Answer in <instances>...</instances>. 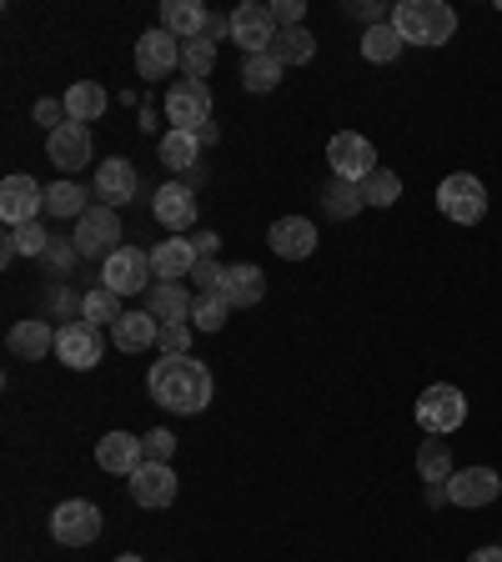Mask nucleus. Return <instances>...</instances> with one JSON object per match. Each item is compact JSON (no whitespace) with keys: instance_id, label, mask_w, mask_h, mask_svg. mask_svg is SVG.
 Masks as SVG:
<instances>
[{"instance_id":"1","label":"nucleus","mask_w":502,"mask_h":562,"mask_svg":"<svg viewBox=\"0 0 502 562\" xmlns=\"http://www.w3.org/2000/svg\"><path fill=\"white\" fill-rule=\"evenodd\" d=\"M146 392H152L156 407L181 412V417H197V412L211 407V372L201 357H161L152 362V376H146Z\"/></svg>"},{"instance_id":"2","label":"nucleus","mask_w":502,"mask_h":562,"mask_svg":"<svg viewBox=\"0 0 502 562\" xmlns=\"http://www.w3.org/2000/svg\"><path fill=\"white\" fill-rule=\"evenodd\" d=\"M392 31L408 46H447L457 35V11L447 0H398L392 5Z\"/></svg>"},{"instance_id":"3","label":"nucleus","mask_w":502,"mask_h":562,"mask_svg":"<svg viewBox=\"0 0 502 562\" xmlns=\"http://www.w3.org/2000/svg\"><path fill=\"white\" fill-rule=\"evenodd\" d=\"M152 251H141V246H116L111 257L101 261V286L105 292H116L121 302L126 296H141V292H152Z\"/></svg>"},{"instance_id":"4","label":"nucleus","mask_w":502,"mask_h":562,"mask_svg":"<svg viewBox=\"0 0 502 562\" xmlns=\"http://www.w3.org/2000/svg\"><path fill=\"white\" fill-rule=\"evenodd\" d=\"M462 422H468V397H462L453 382H433L417 397V427L427 437H447V432H457Z\"/></svg>"},{"instance_id":"5","label":"nucleus","mask_w":502,"mask_h":562,"mask_svg":"<svg viewBox=\"0 0 502 562\" xmlns=\"http://www.w3.org/2000/svg\"><path fill=\"white\" fill-rule=\"evenodd\" d=\"M437 206H443L447 222L478 226L482 216H488V187H482L472 171H453L443 187H437Z\"/></svg>"},{"instance_id":"6","label":"nucleus","mask_w":502,"mask_h":562,"mask_svg":"<svg viewBox=\"0 0 502 562\" xmlns=\"http://www.w3.org/2000/svg\"><path fill=\"white\" fill-rule=\"evenodd\" d=\"M101 527H105V517L91 497H70V503H56V513H51V538L60 548H91L101 538Z\"/></svg>"},{"instance_id":"7","label":"nucleus","mask_w":502,"mask_h":562,"mask_svg":"<svg viewBox=\"0 0 502 562\" xmlns=\"http://www.w3.org/2000/svg\"><path fill=\"white\" fill-rule=\"evenodd\" d=\"M327 166H332V181H352V187H362L367 176L377 171V146L357 131H337L327 140Z\"/></svg>"},{"instance_id":"8","label":"nucleus","mask_w":502,"mask_h":562,"mask_svg":"<svg viewBox=\"0 0 502 562\" xmlns=\"http://www.w3.org/2000/svg\"><path fill=\"white\" fill-rule=\"evenodd\" d=\"M116 241H121V216H116V206H105V201L86 211L81 222H76V236H70V246L91 261H105L116 251Z\"/></svg>"},{"instance_id":"9","label":"nucleus","mask_w":502,"mask_h":562,"mask_svg":"<svg viewBox=\"0 0 502 562\" xmlns=\"http://www.w3.org/2000/svg\"><path fill=\"white\" fill-rule=\"evenodd\" d=\"M41 206H46V187H41L35 176L15 171L0 181V222L11 226V232L15 226H31L35 216H41Z\"/></svg>"},{"instance_id":"10","label":"nucleus","mask_w":502,"mask_h":562,"mask_svg":"<svg viewBox=\"0 0 502 562\" xmlns=\"http://www.w3.org/2000/svg\"><path fill=\"white\" fill-rule=\"evenodd\" d=\"M166 121H171V131H201L211 121V86L207 81H171V91H166Z\"/></svg>"},{"instance_id":"11","label":"nucleus","mask_w":502,"mask_h":562,"mask_svg":"<svg viewBox=\"0 0 502 562\" xmlns=\"http://www.w3.org/2000/svg\"><path fill=\"white\" fill-rule=\"evenodd\" d=\"M56 357L70 367V372H91L105 357V337L91 322H60L56 327Z\"/></svg>"},{"instance_id":"12","label":"nucleus","mask_w":502,"mask_h":562,"mask_svg":"<svg viewBox=\"0 0 502 562\" xmlns=\"http://www.w3.org/2000/svg\"><path fill=\"white\" fill-rule=\"evenodd\" d=\"M232 41L246 50V56H267L271 41H277V21H271V5L242 0V5L232 11Z\"/></svg>"},{"instance_id":"13","label":"nucleus","mask_w":502,"mask_h":562,"mask_svg":"<svg viewBox=\"0 0 502 562\" xmlns=\"http://www.w3.org/2000/svg\"><path fill=\"white\" fill-rule=\"evenodd\" d=\"M176 66H181V41H176L171 31L156 25V31H146L136 41V76L141 81H166Z\"/></svg>"},{"instance_id":"14","label":"nucleus","mask_w":502,"mask_h":562,"mask_svg":"<svg viewBox=\"0 0 502 562\" xmlns=\"http://www.w3.org/2000/svg\"><path fill=\"white\" fill-rule=\"evenodd\" d=\"M126 487H131V503L136 507H171L181 482H176L171 462H141V468L126 477Z\"/></svg>"},{"instance_id":"15","label":"nucleus","mask_w":502,"mask_h":562,"mask_svg":"<svg viewBox=\"0 0 502 562\" xmlns=\"http://www.w3.org/2000/svg\"><path fill=\"white\" fill-rule=\"evenodd\" d=\"M46 156L56 171L76 176L86 161H91V126H81V121H66L60 131H51L46 136Z\"/></svg>"},{"instance_id":"16","label":"nucleus","mask_w":502,"mask_h":562,"mask_svg":"<svg viewBox=\"0 0 502 562\" xmlns=\"http://www.w3.org/2000/svg\"><path fill=\"white\" fill-rule=\"evenodd\" d=\"M502 497V477L492 468H462L447 477V503L457 507H488Z\"/></svg>"},{"instance_id":"17","label":"nucleus","mask_w":502,"mask_h":562,"mask_svg":"<svg viewBox=\"0 0 502 562\" xmlns=\"http://www.w3.org/2000/svg\"><path fill=\"white\" fill-rule=\"evenodd\" d=\"M267 241L281 261H306L316 251V226L306 222V216H277L271 232H267Z\"/></svg>"},{"instance_id":"18","label":"nucleus","mask_w":502,"mask_h":562,"mask_svg":"<svg viewBox=\"0 0 502 562\" xmlns=\"http://www.w3.org/2000/svg\"><path fill=\"white\" fill-rule=\"evenodd\" d=\"M152 216L166 226V232H187V226L197 222V196H191L187 181H166V187H156Z\"/></svg>"},{"instance_id":"19","label":"nucleus","mask_w":502,"mask_h":562,"mask_svg":"<svg viewBox=\"0 0 502 562\" xmlns=\"http://www.w3.org/2000/svg\"><path fill=\"white\" fill-rule=\"evenodd\" d=\"M191 306H197V296H191L181 281H156L152 292H146V312H152L161 327H191Z\"/></svg>"},{"instance_id":"20","label":"nucleus","mask_w":502,"mask_h":562,"mask_svg":"<svg viewBox=\"0 0 502 562\" xmlns=\"http://www.w3.org/2000/svg\"><path fill=\"white\" fill-rule=\"evenodd\" d=\"M136 191H141V176L126 156H111V161L96 166V196L105 206H126V201H136Z\"/></svg>"},{"instance_id":"21","label":"nucleus","mask_w":502,"mask_h":562,"mask_svg":"<svg viewBox=\"0 0 502 562\" xmlns=\"http://www.w3.org/2000/svg\"><path fill=\"white\" fill-rule=\"evenodd\" d=\"M96 462H101V472L131 477V472L146 462V447H141V437H131V432H105L101 442H96Z\"/></svg>"},{"instance_id":"22","label":"nucleus","mask_w":502,"mask_h":562,"mask_svg":"<svg viewBox=\"0 0 502 562\" xmlns=\"http://www.w3.org/2000/svg\"><path fill=\"white\" fill-rule=\"evenodd\" d=\"M216 292L232 306H257L261 296H267V271H261L257 261H236V267L222 271V286H216Z\"/></svg>"},{"instance_id":"23","label":"nucleus","mask_w":502,"mask_h":562,"mask_svg":"<svg viewBox=\"0 0 502 562\" xmlns=\"http://www.w3.org/2000/svg\"><path fill=\"white\" fill-rule=\"evenodd\" d=\"M197 246L187 241V236H166V241H156L152 246V271H156V281H181V277H191L197 271Z\"/></svg>"},{"instance_id":"24","label":"nucleus","mask_w":502,"mask_h":562,"mask_svg":"<svg viewBox=\"0 0 502 562\" xmlns=\"http://www.w3.org/2000/svg\"><path fill=\"white\" fill-rule=\"evenodd\" d=\"M207 25H211V15L201 0H161V31H171L181 46H187V41H201Z\"/></svg>"},{"instance_id":"25","label":"nucleus","mask_w":502,"mask_h":562,"mask_svg":"<svg viewBox=\"0 0 502 562\" xmlns=\"http://www.w3.org/2000/svg\"><path fill=\"white\" fill-rule=\"evenodd\" d=\"M5 347H11V357H21V362H35V357L56 351V327H51V322H41V316L15 322L11 337H5Z\"/></svg>"},{"instance_id":"26","label":"nucleus","mask_w":502,"mask_h":562,"mask_svg":"<svg viewBox=\"0 0 502 562\" xmlns=\"http://www.w3.org/2000/svg\"><path fill=\"white\" fill-rule=\"evenodd\" d=\"M156 337H161V322H156L152 312H126L116 327H111L116 351H146V347H156Z\"/></svg>"},{"instance_id":"27","label":"nucleus","mask_w":502,"mask_h":562,"mask_svg":"<svg viewBox=\"0 0 502 562\" xmlns=\"http://www.w3.org/2000/svg\"><path fill=\"white\" fill-rule=\"evenodd\" d=\"M66 116L70 121H81V126H91V121H101L105 116V105H111V95H105V86H96V81H76L66 95Z\"/></svg>"},{"instance_id":"28","label":"nucleus","mask_w":502,"mask_h":562,"mask_svg":"<svg viewBox=\"0 0 502 562\" xmlns=\"http://www.w3.org/2000/svg\"><path fill=\"white\" fill-rule=\"evenodd\" d=\"M46 211L51 216H60V222H81L86 211H91V196H86V187H76V181H56V187H46Z\"/></svg>"},{"instance_id":"29","label":"nucleus","mask_w":502,"mask_h":562,"mask_svg":"<svg viewBox=\"0 0 502 562\" xmlns=\"http://www.w3.org/2000/svg\"><path fill=\"white\" fill-rule=\"evenodd\" d=\"M51 241L56 236H46V226L31 222V226H15V232H5V241H0V257L15 261V257H46Z\"/></svg>"},{"instance_id":"30","label":"nucleus","mask_w":502,"mask_h":562,"mask_svg":"<svg viewBox=\"0 0 502 562\" xmlns=\"http://www.w3.org/2000/svg\"><path fill=\"white\" fill-rule=\"evenodd\" d=\"M402 50H408V41L392 31V21L367 25V31H362V56L372 60V66H387V60H398Z\"/></svg>"},{"instance_id":"31","label":"nucleus","mask_w":502,"mask_h":562,"mask_svg":"<svg viewBox=\"0 0 502 562\" xmlns=\"http://www.w3.org/2000/svg\"><path fill=\"white\" fill-rule=\"evenodd\" d=\"M281 70H287V66H281L271 50H267V56H246L242 60V86L252 95H267V91H277V86H281Z\"/></svg>"},{"instance_id":"32","label":"nucleus","mask_w":502,"mask_h":562,"mask_svg":"<svg viewBox=\"0 0 502 562\" xmlns=\"http://www.w3.org/2000/svg\"><path fill=\"white\" fill-rule=\"evenodd\" d=\"M156 151H161V166H171V171H187V166L201 156V136H197V131H166Z\"/></svg>"},{"instance_id":"33","label":"nucleus","mask_w":502,"mask_h":562,"mask_svg":"<svg viewBox=\"0 0 502 562\" xmlns=\"http://www.w3.org/2000/svg\"><path fill=\"white\" fill-rule=\"evenodd\" d=\"M271 56L281 60V66H306V60L316 56V41L306 25H297V31H277V41H271Z\"/></svg>"},{"instance_id":"34","label":"nucleus","mask_w":502,"mask_h":562,"mask_svg":"<svg viewBox=\"0 0 502 562\" xmlns=\"http://www.w3.org/2000/svg\"><path fill=\"white\" fill-rule=\"evenodd\" d=\"M121 316H126V306H121L116 292H105V286H96V292L81 296V322H91V327H116Z\"/></svg>"},{"instance_id":"35","label":"nucleus","mask_w":502,"mask_h":562,"mask_svg":"<svg viewBox=\"0 0 502 562\" xmlns=\"http://www.w3.org/2000/svg\"><path fill=\"white\" fill-rule=\"evenodd\" d=\"M417 477L422 482H447L453 477V447L437 442V437H427V442L417 447Z\"/></svg>"},{"instance_id":"36","label":"nucleus","mask_w":502,"mask_h":562,"mask_svg":"<svg viewBox=\"0 0 502 562\" xmlns=\"http://www.w3.org/2000/svg\"><path fill=\"white\" fill-rule=\"evenodd\" d=\"M226 316H232V302L222 292H197V306H191V327L197 331H222Z\"/></svg>"},{"instance_id":"37","label":"nucleus","mask_w":502,"mask_h":562,"mask_svg":"<svg viewBox=\"0 0 502 562\" xmlns=\"http://www.w3.org/2000/svg\"><path fill=\"white\" fill-rule=\"evenodd\" d=\"M211 70H216V41H207V35L187 41V46H181V76H187V81H207Z\"/></svg>"},{"instance_id":"38","label":"nucleus","mask_w":502,"mask_h":562,"mask_svg":"<svg viewBox=\"0 0 502 562\" xmlns=\"http://www.w3.org/2000/svg\"><path fill=\"white\" fill-rule=\"evenodd\" d=\"M398 196H402V176L387 171V166H377V171L362 181V201H367V206H392Z\"/></svg>"},{"instance_id":"39","label":"nucleus","mask_w":502,"mask_h":562,"mask_svg":"<svg viewBox=\"0 0 502 562\" xmlns=\"http://www.w3.org/2000/svg\"><path fill=\"white\" fill-rule=\"evenodd\" d=\"M367 201H362V187H352V181H332L327 187V211L337 216V222H347V216H357Z\"/></svg>"},{"instance_id":"40","label":"nucleus","mask_w":502,"mask_h":562,"mask_svg":"<svg viewBox=\"0 0 502 562\" xmlns=\"http://www.w3.org/2000/svg\"><path fill=\"white\" fill-rule=\"evenodd\" d=\"M141 447H146V462H171L176 432H166V427H152V432L141 437Z\"/></svg>"},{"instance_id":"41","label":"nucleus","mask_w":502,"mask_h":562,"mask_svg":"<svg viewBox=\"0 0 502 562\" xmlns=\"http://www.w3.org/2000/svg\"><path fill=\"white\" fill-rule=\"evenodd\" d=\"M66 101H56V95H41V101H35V126H46V131H60L66 126Z\"/></svg>"},{"instance_id":"42","label":"nucleus","mask_w":502,"mask_h":562,"mask_svg":"<svg viewBox=\"0 0 502 562\" xmlns=\"http://www.w3.org/2000/svg\"><path fill=\"white\" fill-rule=\"evenodd\" d=\"M306 15L302 0H271V21H277V31H297Z\"/></svg>"},{"instance_id":"43","label":"nucleus","mask_w":502,"mask_h":562,"mask_svg":"<svg viewBox=\"0 0 502 562\" xmlns=\"http://www.w3.org/2000/svg\"><path fill=\"white\" fill-rule=\"evenodd\" d=\"M156 347H161V357H187V347H191V327H161Z\"/></svg>"},{"instance_id":"44","label":"nucleus","mask_w":502,"mask_h":562,"mask_svg":"<svg viewBox=\"0 0 502 562\" xmlns=\"http://www.w3.org/2000/svg\"><path fill=\"white\" fill-rule=\"evenodd\" d=\"M222 271L226 267H216V261H197V271H191L197 292H216V286H222Z\"/></svg>"},{"instance_id":"45","label":"nucleus","mask_w":502,"mask_h":562,"mask_svg":"<svg viewBox=\"0 0 502 562\" xmlns=\"http://www.w3.org/2000/svg\"><path fill=\"white\" fill-rule=\"evenodd\" d=\"M46 261H51V271H70L76 261H81V251H76V246H66V241H51Z\"/></svg>"},{"instance_id":"46","label":"nucleus","mask_w":502,"mask_h":562,"mask_svg":"<svg viewBox=\"0 0 502 562\" xmlns=\"http://www.w3.org/2000/svg\"><path fill=\"white\" fill-rule=\"evenodd\" d=\"M352 15H362V21H372V25H382V15L392 21V11H387V5H377V0H357V5H352Z\"/></svg>"},{"instance_id":"47","label":"nucleus","mask_w":502,"mask_h":562,"mask_svg":"<svg viewBox=\"0 0 502 562\" xmlns=\"http://www.w3.org/2000/svg\"><path fill=\"white\" fill-rule=\"evenodd\" d=\"M191 246H197L201 261H211V257H216V246H222V236H216V232H197V236H191Z\"/></svg>"},{"instance_id":"48","label":"nucleus","mask_w":502,"mask_h":562,"mask_svg":"<svg viewBox=\"0 0 502 562\" xmlns=\"http://www.w3.org/2000/svg\"><path fill=\"white\" fill-rule=\"evenodd\" d=\"M427 503H433V507L447 503V482H427Z\"/></svg>"},{"instance_id":"49","label":"nucleus","mask_w":502,"mask_h":562,"mask_svg":"<svg viewBox=\"0 0 502 562\" xmlns=\"http://www.w3.org/2000/svg\"><path fill=\"white\" fill-rule=\"evenodd\" d=\"M468 562H502V548H478Z\"/></svg>"},{"instance_id":"50","label":"nucleus","mask_w":502,"mask_h":562,"mask_svg":"<svg viewBox=\"0 0 502 562\" xmlns=\"http://www.w3.org/2000/svg\"><path fill=\"white\" fill-rule=\"evenodd\" d=\"M141 131H146V136L156 131V111H152V105H141Z\"/></svg>"},{"instance_id":"51","label":"nucleus","mask_w":502,"mask_h":562,"mask_svg":"<svg viewBox=\"0 0 502 562\" xmlns=\"http://www.w3.org/2000/svg\"><path fill=\"white\" fill-rule=\"evenodd\" d=\"M116 562H146V558H136V552H121V558Z\"/></svg>"},{"instance_id":"52","label":"nucleus","mask_w":502,"mask_h":562,"mask_svg":"<svg viewBox=\"0 0 502 562\" xmlns=\"http://www.w3.org/2000/svg\"><path fill=\"white\" fill-rule=\"evenodd\" d=\"M498 11H502V0H498Z\"/></svg>"}]
</instances>
